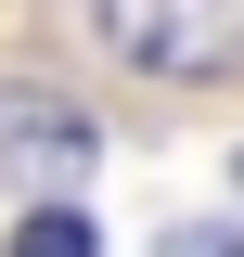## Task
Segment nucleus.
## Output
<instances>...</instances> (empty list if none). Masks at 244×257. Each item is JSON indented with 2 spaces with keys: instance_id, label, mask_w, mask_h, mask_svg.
Returning a JSON list of instances; mask_svg holds the SVG:
<instances>
[{
  "instance_id": "obj_1",
  "label": "nucleus",
  "mask_w": 244,
  "mask_h": 257,
  "mask_svg": "<svg viewBox=\"0 0 244 257\" xmlns=\"http://www.w3.org/2000/svg\"><path fill=\"white\" fill-rule=\"evenodd\" d=\"M90 26L142 77H218V64H244V0H90Z\"/></svg>"
},
{
  "instance_id": "obj_2",
  "label": "nucleus",
  "mask_w": 244,
  "mask_h": 257,
  "mask_svg": "<svg viewBox=\"0 0 244 257\" xmlns=\"http://www.w3.org/2000/svg\"><path fill=\"white\" fill-rule=\"evenodd\" d=\"M0 155H13V180H39V193H77L90 180V155H103V128L77 116L64 90H0Z\"/></svg>"
},
{
  "instance_id": "obj_3",
  "label": "nucleus",
  "mask_w": 244,
  "mask_h": 257,
  "mask_svg": "<svg viewBox=\"0 0 244 257\" xmlns=\"http://www.w3.org/2000/svg\"><path fill=\"white\" fill-rule=\"evenodd\" d=\"M13 257H103V231H90V206H64V193H39L26 219H13Z\"/></svg>"
},
{
  "instance_id": "obj_4",
  "label": "nucleus",
  "mask_w": 244,
  "mask_h": 257,
  "mask_svg": "<svg viewBox=\"0 0 244 257\" xmlns=\"http://www.w3.org/2000/svg\"><path fill=\"white\" fill-rule=\"evenodd\" d=\"M154 257H244V231H231V219H193V231H167Z\"/></svg>"
},
{
  "instance_id": "obj_5",
  "label": "nucleus",
  "mask_w": 244,
  "mask_h": 257,
  "mask_svg": "<svg viewBox=\"0 0 244 257\" xmlns=\"http://www.w3.org/2000/svg\"><path fill=\"white\" fill-rule=\"evenodd\" d=\"M231 193H244V155H231Z\"/></svg>"
}]
</instances>
